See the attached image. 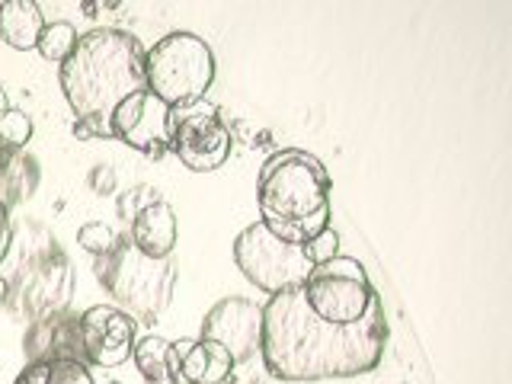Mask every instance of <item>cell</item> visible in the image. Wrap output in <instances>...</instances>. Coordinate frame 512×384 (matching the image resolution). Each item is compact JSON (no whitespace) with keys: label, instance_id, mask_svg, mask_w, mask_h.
<instances>
[{"label":"cell","instance_id":"obj_5","mask_svg":"<svg viewBox=\"0 0 512 384\" xmlns=\"http://www.w3.org/2000/svg\"><path fill=\"white\" fill-rule=\"evenodd\" d=\"M215 80V55L196 32H170L144 52V90L176 109L205 100Z\"/></svg>","mask_w":512,"mask_h":384},{"label":"cell","instance_id":"obj_7","mask_svg":"<svg viewBox=\"0 0 512 384\" xmlns=\"http://www.w3.org/2000/svg\"><path fill=\"white\" fill-rule=\"evenodd\" d=\"M234 263L244 272V279L266 295L292 292L301 288L311 276L314 263L308 260L304 247H292L272 234L263 221L247 224L234 240Z\"/></svg>","mask_w":512,"mask_h":384},{"label":"cell","instance_id":"obj_11","mask_svg":"<svg viewBox=\"0 0 512 384\" xmlns=\"http://www.w3.org/2000/svg\"><path fill=\"white\" fill-rule=\"evenodd\" d=\"M80 340H84V359L96 368H119L132 359L138 330L135 320L116 304H93L80 314Z\"/></svg>","mask_w":512,"mask_h":384},{"label":"cell","instance_id":"obj_24","mask_svg":"<svg viewBox=\"0 0 512 384\" xmlns=\"http://www.w3.org/2000/svg\"><path fill=\"white\" fill-rule=\"evenodd\" d=\"M10 244H13V224H10V208L7 202L0 199V263L7 260L10 253Z\"/></svg>","mask_w":512,"mask_h":384},{"label":"cell","instance_id":"obj_15","mask_svg":"<svg viewBox=\"0 0 512 384\" xmlns=\"http://www.w3.org/2000/svg\"><path fill=\"white\" fill-rule=\"evenodd\" d=\"M45 29V13L36 0H4L0 4V39L16 52L36 48Z\"/></svg>","mask_w":512,"mask_h":384},{"label":"cell","instance_id":"obj_4","mask_svg":"<svg viewBox=\"0 0 512 384\" xmlns=\"http://www.w3.org/2000/svg\"><path fill=\"white\" fill-rule=\"evenodd\" d=\"M93 272L116 301V308L125 311L135 324H154L170 308L176 279H180L173 260H151V256L138 253L128 234L116 237L109 253L96 256Z\"/></svg>","mask_w":512,"mask_h":384},{"label":"cell","instance_id":"obj_21","mask_svg":"<svg viewBox=\"0 0 512 384\" xmlns=\"http://www.w3.org/2000/svg\"><path fill=\"white\" fill-rule=\"evenodd\" d=\"M340 250V234H336L333 228H327L324 234H317L308 247H304V253H308V260L317 266V263H327V260H333V256H340L336 253Z\"/></svg>","mask_w":512,"mask_h":384},{"label":"cell","instance_id":"obj_27","mask_svg":"<svg viewBox=\"0 0 512 384\" xmlns=\"http://www.w3.org/2000/svg\"><path fill=\"white\" fill-rule=\"evenodd\" d=\"M7 295H10V282L0 276V301H7Z\"/></svg>","mask_w":512,"mask_h":384},{"label":"cell","instance_id":"obj_13","mask_svg":"<svg viewBox=\"0 0 512 384\" xmlns=\"http://www.w3.org/2000/svg\"><path fill=\"white\" fill-rule=\"evenodd\" d=\"M176 237H180V228H176V212L167 199H154L128 221V240H132V247L144 256H151V260H170Z\"/></svg>","mask_w":512,"mask_h":384},{"label":"cell","instance_id":"obj_18","mask_svg":"<svg viewBox=\"0 0 512 384\" xmlns=\"http://www.w3.org/2000/svg\"><path fill=\"white\" fill-rule=\"evenodd\" d=\"M77 39H80V32L74 29V23H68V20L45 23L42 39H39V45H36V52H39L45 61L61 64L64 58H68V55L74 52Z\"/></svg>","mask_w":512,"mask_h":384},{"label":"cell","instance_id":"obj_25","mask_svg":"<svg viewBox=\"0 0 512 384\" xmlns=\"http://www.w3.org/2000/svg\"><path fill=\"white\" fill-rule=\"evenodd\" d=\"M100 180H103V189L112 192V183H116V176H112V170H93L90 183H93V186H100ZM100 196H103V192H100Z\"/></svg>","mask_w":512,"mask_h":384},{"label":"cell","instance_id":"obj_17","mask_svg":"<svg viewBox=\"0 0 512 384\" xmlns=\"http://www.w3.org/2000/svg\"><path fill=\"white\" fill-rule=\"evenodd\" d=\"M13 384H96L84 362H29Z\"/></svg>","mask_w":512,"mask_h":384},{"label":"cell","instance_id":"obj_20","mask_svg":"<svg viewBox=\"0 0 512 384\" xmlns=\"http://www.w3.org/2000/svg\"><path fill=\"white\" fill-rule=\"evenodd\" d=\"M116 231L109 228V224L103 221H87V224H80V231H77V244L80 250H87L90 256H103L112 250V244H116Z\"/></svg>","mask_w":512,"mask_h":384},{"label":"cell","instance_id":"obj_12","mask_svg":"<svg viewBox=\"0 0 512 384\" xmlns=\"http://www.w3.org/2000/svg\"><path fill=\"white\" fill-rule=\"evenodd\" d=\"M29 362H84V340H80V314L48 311L26 330L23 340Z\"/></svg>","mask_w":512,"mask_h":384},{"label":"cell","instance_id":"obj_14","mask_svg":"<svg viewBox=\"0 0 512 384\" xmlns=\"http://www.w3.org/2000/svg\"><path fill=\"white\" fill-rule=\"evenodd\" d=\"M170 349L176 356L180 384H224L234 372L228 349H221L212 340H176Z\"/></svg>","mask_w":512,"mask_h":384},{"label":"cell","instance_id":"obj_9","mask_svg":"<svg viewBox=\"0 0 512 384\" xmlns=\"http://www.w3.org/2000/svg\"><path fill=\"white\" fill-rule=\"evenodd\" d=\"M260 336H263V308L250 298L231 295L208 308V314L202 317L199 340H212L221 349H228L234 365H240L250 362L260 352Z\"/></svg>","mask_w":512,"mask_h":384},{"label":"cell","instance_id":"obj_22","mask_svg":"<svg viewBox=\"0 0 512 384\" xmlns=\"http://www.w3.org/2000/svg\"><path fill=\"white\" fill-rule=\"evenodd\" d=\"M157 199V192L151 189V186H138V189H128L125 196L119 199V215L125 218V221H132L144 205H151Z\"/></svg>","mask_w":512,"mask_h":384},{"label":"cell","instance_id":"obj_19","mask_svg":"<svg viewBox=\"0 0 512 384\" xmlns=\"http://www.w3.org/2000/svg\"><path fill=\"white\" fill-rule=\"evenodd\" d=\"M32 138V119L26 116L23 109H7L0 116V148L7 154H20Z\"/></svg>","mask_w":512,"mask_h":384},{"label":"cell","instance_id":"obj_28","mask_svg":"<svg viewBox=\"0 0 512 384\" xmlns=\"http://www.w3.org/2000/svg\"><path fill=\"white\" fill-rule=\"evenodd\" d=\"M7 160H10V154L0 148V176H4V167H7Z\"/></svg>","mask_w":512,"mask_h":384},{"label":"cell","instance_id":"obj_26","mask_svg":"<svg viewBox=\"0 0 512 384\" xmlns=\"http://www.w3.org/2000/svg\"><path fill=\"white\" fill-rule=\"evenodd\" d=\"M10 109V100H7V90L0 87V116H4V112Z\"/></svg>","mask_w":512,"mask_h":384},{"label":"cell","instance_id":"obj_1","mask_svg":"<svg viewBox=\"0 0 512 384\" xmlns=\"http://www.w3.org/2000/svg\"><path fill=\"white\" fill-rule=\"evenodd\" d=\"M388 346V317L381 298L359 324L336 327L317 320L301 288L269 295L263 304L260 356L276 381H327L375 372Z\"/></svg>","mask_w":512,"mask_h":384},{"label":"cell","instance_id":"obj_8","mask_svg":"<svg viewBox=\"0 0 512 384\" xmlns=\"http://www.w3.org/2000/svg\"><path fill=\"white\" fill-rule=\"evenodd\" d=\"M170 154L192 173H212L231 160V128L224 125L218 106L212 103H189L170 109L167 122Z\"/></svg>","mask_w":512,"mask_h":384},{"label":"cell","instance_id":"obj_10","mask_svg":"<svg viewBox=\"0 0 512 384\" xmlns=\"http://www.w3.org/2000/svg\"><path fill=\"white\" fill-rule=\"evenodd\" d=\"M167 122H170V106L160 103L154 93L138 90L125 103H119L116 112L109 116V138H116L125 148L141 151L148 157H164L170 154Z\"/></svg>","mask_w":512,"mask_h":384},{"label":"cell","instance_id":"obj_2","mask_svg":"<svg viewBox=\"0 0 512 384\" xmlns=\"http://www.w3.org/2000/svg\"><path fill=\"white\" fill-rule=\"evenodd\" d=\"M144 52L138 36L116 26H96L77 39L74 52L58 64L61 93L77 119L109 116L128 96L144 90Z\"/></svg>","mask_w":512,"mask_h":384},{"label":"cell","instance_id":"obj_23","mask_svg":"<svg viewBox=\"0 0 512 384\" xmlns=\"http://www.w3.org/2000/svg\"><path fill=\"white\" fill-rule=\"evenodd\" d=\"M71 132L77 141H96V138H109V125L100 119H77L71 125Z\"/></svg>","mask_w":512,"mask_h":384},{"label":"cell","instance_id":"obj_16","mask_svg":"<svg viewBox=\"0 0 512 384\" xmlns=\"http://www.w3.org/2000/svg\"><path fill=\"white\" fill-rule=\"evenodd\" d=\"M132 359L148 384H180L170 368V340H164V336H144V340H138Z\"/></svg>","mask_w":512,"mask_h":384},{"label":"cell","instance_id":"obj_3","mask_svg":"<svg viewBox=\"0 0 512 384\" xmlns=\"http://www.w3.org/2000/svg\"><path fill=\"white\" fill-rule=\"evenodd\" d=\"M330 192L333 180L324 160L301 148L276 151L263 160L256 176L260 221L285 244L308 247L330 228Z\"/></svg>","mask_w":512,"mask_h":384},{"label":"cell","instance_id":"obj_6","mask_svg":"<svg viewBox=\"0 0 512 384\" xmlns=\"http://www.w3.org/2000/svg\"><path fill=\"white\" fill-rule=\"evenodd\" d=\"M301 298L317 320L349 327L359 324L372 311L378 292L359 260H352V256H333V260L317 263L311 269V276L301 285Z\"/></svg>","mask_w":512,"mask_h":384}]
</instances>
